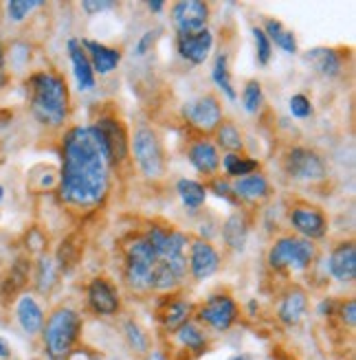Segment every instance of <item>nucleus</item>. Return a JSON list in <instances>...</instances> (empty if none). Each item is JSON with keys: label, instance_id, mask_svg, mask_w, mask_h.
Returning a JSON list of instances; mask_svg holds the SVG:
<instances>
[{"label": "nucleus", "instance_id": "17", "mask_svg": "<svg viewBox=\"0 0 356 360\" xmlns=\"http://www.w3.org/2000/svg\"><path fill=\"white\" fill-rule=\"evenodd\" d=\"M328 275L341 283H352L356 279V244L354 240H343L334 244L326 259Z\"/></svg>", "mask_w": 356, "mask_h": 360}, {"label": "nucleus", "instance_id": "44", "mask_svg": "<svg viewBox=\"0 0 356 360\" xmlns=\"http://www.w3.org/2000/svg\"><path fill=\"white\" fill-rule=\"evenodd\" d=\"M319 314H322V316H332L334 314V301L326 299L322 305H319Z\"/></svg>", "mask_w": 356, "mask_h": 360}, {"label": "nucleus", "instance_id": "40", "mask_svg": "<svg viewBox=\"0 0 356 360\" xmlns=\"http://www.w3.org/2000/svg\"><path fill=\"white\" fill-rule=\"evenodd\" d=\"M334 314H339V321H341L343 328L354 330V326H356V301L354 299L341 301Z\"/></svg>", "mask_w": 356, "mask_h": 360}, {"label": "nucleus", "instance_id": "45", "mask_svg": "<svg viewBox=\"0 0 356 360\" xmlns=\"http://www.w3.org/2000/svg\"><path fill=\"white\" fill-rule=\"evenodd\" d=\"M146 7H148L152 13H163L167 5L163 3V0H150V3H146Z\"/></svg>", "mask_w": 356, "mask_h": 360}, {"label": "nucleus", "instance_id": "8", "mask_svg": "<svg viewBox=\"0 0 356 360\" xmlns=\"http://www.w3.org/2000/svg\"><path fill=\"white\" fill-rule=\"evenodd\" d=\"M281 169L293 183L301 185H319L328 178V165L324 156L306 146H295L284 154Z\"/></svg>", "mask_w": 356, "mask_h": 360}, {"label": "nucleus", "instance_id": "11", "mask_svg": "<svg viewBox=\"0 0 356 360\" xmlns=\"http://www.w3.org/2000/svg\"><path fill=\"white\" fill-rule=\"evenodd\" d=\"M288 224L293 226L297 238H304L310 242L324 240L330 229L324 209L310 202H295L288 211Z\"/></svg>", "mask_w": 356, "mask_h": 360}, {"label": "nucleus", "instance_id": "42", "mask_svg": "<svg viewBox=\"0 0 356 360\" xmlns=\"http://www.w3.org/2000/svg\"><path fill=\"white\" fill-rule=\"evenodd\" d=\"M156 38H158V31H146L141 35V40L136 42V56H146L148 51H152Z\"/></svg>", "mask_w": 356, "mask_h": 360}, {"label": "nucleus", "instance_id": "30", "mask_svg": "<svg viewBox=\"0 0 356 360\" xmlns=\"http://www.w3.org/2000/svg\"><path fill=\"white\" fill-rule=\"evenodd\" d=\"M176 193H178V198H181L183 207L189 209V211H198L207 200V187L201 183V180H193V178H181V180H178Z\"/></svg>", "mask_w": 356, "mask_h": 360}, {"label": "nucleus", "instance_id": "10", "mask_svg": "<svg viewBox=\"0 0 356 360\" xmlns=\"http://www.w3.org/2000/svg\"><path fill=\"white\" fill-rule=\"evenodd\" d=\"M91 125L97 130L106 150H108L113 167H119L126 163L130 158V136H128V130H126V125H123V121L117 115L108 112V115H99Z\"/></svg>", "mask_w": 356, "mask_h": 360}, {"label": "nucleus", "instance_id": "28", "mask_svg": "<svg viewBox=\"0 0 356 360\" xmlns=\"http://www.w3.org/2000/svg\"><path fill=\"white\" fill-rule=\"evenodd\" d=\"M262 31L266 33V38L271 40V44L279 46L284 53H291V56H295V53L299 51V44H297L295 33H293L291 29L284 27L279 20H275V18H266Z\"/></svg>", "mask_w": 356, "mask_h": 360}, {"label": "nucleus", "instance_id": "38", "mask_svg": "<svg viewBox=\"0 0 356 360\" xmlns=\"http://www.w3.org/2000/svg\"><path fill=\"white\" fill-rule=\"evenodd\" d=\"M40 7H44V3H40V0H11V3H7V15L13 22H23L33 9Z\"/></svg>", "mask_w": 356, "mask_h": 360}, {"label": "nucleus", "instance_id": "46", "mask_svg": "<svg viewBox=\"0 0 356 360\" xmlns=\"http://www.w3.org/2000/svg\"><path fill=\"white\" fill-rule=\"evenodd\" d=\"M146 360H170V358L163 349H150V354H146Z\"/></svg>", "mask_w": 356, "mask_h": 360}, {"label": "nucleus", "instance_id": "43", "mask_svg": "<svg viewBox=\"0 0 356 360\" xmlns=\"http://www.w3.org/2000/svg\"><path fill=\"white\" fill-rule=\"evenodd\" d=\"M7 84V73H5V49L3 42H0V88Z\"/></svg>", "mask_w": 356, "mask_h": 360}, {"label": "nucleus", "instance_id": "15", "mask_svg": "<svg viewBox=\"0 0 356 360\" xmlns=\"http://www.w3.org/2000/svg\"><path fill=\"white\" fill-rule=\"evenodd\" d=\"M187 158L191 167L198 172L201 176H205L207 180L218 176L220 172V150L216 148V143H213L209 136H196L189 148H187Z\"/></svg>", "mask_w": 356, "mask_h": 360}, {"label": "nucleus", "instance_id": "47", "mask_svg": "<svg viewBox=\"0 0 356 360\" xmlns=\"http://www.w3.org/2000/svg\"><path fill=\"white\" fill-rule=\"evenodd\" d=\"M9 356H11V347L7 340L0 336V358H9Z\"/></svg>", "mask_w": 356, "mask_h": 360}, {"label": "nucleus", "instance_id": "13", "mask_svg": "<svg viewBox=\"0 0 356 360\" xmlns=\"http://www.w3.org/2000/svg\"><path fill=\"white\" fill-rule=\"evenodd\" d=\"M211 5L205 0H178L172 5V25L176 35H191L209 27Z\"/></svg>", "mask_w": 356, "mask_h": 360}, {"label": "nucleus", "instance_id": "41", "mask_svg": "<svg viewBox=\"0 0 356 360\" xmlns=\"http://www.w3.org/2000/svg\"><path fill=\"white\" fill-rule=\"evenodd\" d=\"M82 9H84L88 15H95V13L108 11V9H117V3H108V0H84V3H82Z\"/></svg>", "mask_w": 356, "mask_h": 360}, {"label": "nucleus", "instance_id": "19", "mask_svg": "<svg viewBox=\"0 0 356 360\" xmlns=\"http://www.w3.org/2000/svg\"><path fill=\"white\" fill-rule=\"evenodd\" d=\"M82 49L86 51L88 60H91V66H93V73L95 77H103V75H110L113 70H117V66L121 64L123 60V51L119 46H108L103 42H97V40H88V38H82L80 40Z\"/></svg>", "mask_w": 356, "mask_h": 360}, {"label": "nucleus", "instance_id": "7", "mask_svg": "<svg viewBox=\"0 0 356 360\" xmlns=\"http://www.w3.org/2000/svg\"><path fill=\"white\" fill-rule=\"evenodd\" d=\"M240 319V305L229 292L209 295L198 308H193V321L203 330L213 334H224L236 326Z\"/></svg>", "mask_w": 356, "mask_h": 360}, {"label": "nucleus", "instance_id": "36", "mask_svg": "<svg viewBox=\"0 0 356 360\" xmlns=\"http://www.w3.org/2000/svg\"><path fill=\"white\" fill-rule=\"evenodd\" d=\"M251 33H253V40H255V60H258V64L260 66H269L271 58H273L271 40L266 38V33L262 31V27H253Z\"/></svg>", "mask_w": 356, "mask_h": 360}, {"label": "nucleus", "instance_id": "51", "mask_svg": "<svg viewBox=\"0 0 356 360\" xmlns=\"http://www.w3.org/2000/svg\"><path fill=\"white\" fill-rule=\"evenodd\" d=\"M88 360H103V358H101V356H99V354H93V356H91V358H88Z\"/></svg>", "mask_w": 356, "mask_h": 360}, {"label": "nucleus", "instance_id": "1", "mask_svg": "<svg viewBox=\"0 0 356 360\" xmlns=\"http://www.w3.org/2000/svg\"><path fill=\"white\" fill-rule=\"evenodd\" d=\"M113 163L93 125H73L62 136L60 200L75 213H91L108 200Z\"/></svg>", "mask_w": 356, "mask_h": 360}, {"label": "nucleus", "instance_id": "37", "mask_svg": "<svg viewBox=\"0 0 356 360\" xmlns=\"http://www.w3.org/2000/svg\"><path fill=\"white\" fill-rule=\"evenodd\" d=\"M205 187H207V191H213L218 198H222V200H227V202H231L234 207L240 209V202H238V198L234 193V187H231V183H229V178L213 176V178H209V183Z\"/></svg>", "mask_w": 356, "mask_h": 360}, {"label": "nucleus", "instance_id": "5", "mask_svg": "<svg viewBox=\"0 0 356 360\" xmlns=\"http://www.w3.org/2000/svg\"><path fill=\"white\" fill-rule=\"evenodd\" d=\"M130 154L134 156V163L139 174L148 180H163L167 174V156L163 141L158 132L150 125L141 123L134 128L130 136Z\"/></svg>", "mask_w": 356, "mask_h": 360}, {"label": "nucleus", "instance_id": "21", "mask_svg": "<svg viewBox=\"0 0 356 360\" xmlns=\"http://www.w3.org/2000/svg\"><path fill=\"white\" fill-rule=\"evenodd\" d=\"M308 314V295L301 288H291L288 292H284L277 305V319L281 326L295 328Z\"/></svg>", "mask_w": 356, "mask_h": 360}, {"label": "nucleus", "instance_id": "24", "mask_svg": "<svg viewBox=\"0 0 356 360\" xmlns=\"http://www.w3.org/2000/svg\"><path fill=\"white\" fill-rule=\"evenodd\" d=\"M304 60L317 70L319 75H324L326 79H334L343 73V56L336 49L330 46H314L310 49Z\"/></svg>", "mask_w": 356, "mask_h": 360}, {"label": "nucleus", "instance_id": "34", "mask_svg": "<svg viewBox=\"0 0 356 360\" xmlns=\"http://www.w3.org/2000/svg\"><path fill=\"white\" fill-rule=\"evenodd\" d=\"M123 336H126L128 340V347L141 356L150 354V336L148 332L139 326V323L134 319H128L126 323H123Z\"/></svg>", "mask_w": 356, "mask_h": 360}, {"label": "nucleus", "instance_id": "33", "mask_svg": "<svg viewBox=\"0 0 356 360\" xmlns=\"http://www.w3.org/2000/svg\"><path fill=\"white\" fill-rule=\"evenodd\" d=\"M56 283H58V264L53 257L42 255L38 262V268H35V288H38L42 295H46L53 290Z\"/></svg>", "mask_w": 356, "mask_h": 360}, {"label": "nucleus", "instance_id": "27", "mask_svg": "<svg viewBox=\"0 0 356 360\" xmlns=\"http://www.w3.org/2000/svg\"><path fill=\"white\" fill-rule=\"evenodd\" d=\"M174 336H176V340H178V345H181L185 352L196 354V356L205 354L207 347H209V336H207V332H205L193 319L187 321L185 326L178 328V330L174 332Z\"/></svg>", "mask_w": 356, "mask_h": 360}, {"label": "nucleus", "instance_id": "22", "mask_svg": "<svg viewBox=\"0 0 356 360\" xmlns=\"http://www.w3.org/2000/svg\"><path fill=\"white\" fill-rule=\"evenodd\" d=\"M15 319L27 336H38L44 328V310L33 295H20L15 301Z\"/></svg>", "mask_w": 356, "mask_h": 360}, {"label": "nucleus", "instance_id": "9", "mask_svg": "<svg viewBox=\"0 0 356 360\" xmlns=\"http://www.w3.org/2000/svg\"><path fill=\"white\" fill-rule=\"evenodd\" d=\"M222 119V103L213 93H205L183 105V121L191 130L198 132V136H211L218 130Z\"/></svg>", "mask_w": 356, "mask_h": 360}, {"label": "nucleus", "instance_id": "26", "mask_svg": "<svg viewBox=\"0 0 356 360\" xmlns=\"http://www.w3.org/2000/svg\"><path fill=\"white\" fill-rule=\"evenodd\" d=\"M29 275H31V262L29 259H15L9 268L7 277L3 279V285H0L3 301H13L15 297H20L23 288L29 281Z\"/></svg>", "mask_w": 356, "mask_h": 360}, {"label": "nucleus", "instance_id": "35", "mask_svg": "<svg viewBox=\"0 0 356 360\" xmlns=\"http://www.w3.org/2000/svg\"><path fill=\"white\" fill-rule=\"evenodd\" d=\"M242 105L248 115H258L264 108V90L258 79H248L242 88Z\"/></svg>", "mask_w": 356, "mask_h": 360}, {"label": "nucleus", "instance_id": "32", "mask_svg": "<svg viewBox=\"0 0 356 360\" xmlns=\"http://www.w3.org/2000/svg\"><path fill=\"white\" fill-rule=\"evenodd\" d=\"M220 169L224 172V178H244L248 174L260 172V160L244 156V154H224L220 158Z\"/></svg>", "mask_w": 356, "mask_h": 360}, {"label": "nucleus", "instance_id": "4", "mask_svg": "<svg viewBox=\"0 0 356 360\" xmlns=\"http://www.w3.org/2000/svg\"><path fill=\"white\" fill-rule=\"evenodd\" d=\"M158 259L144 236H134L123 250V281L128 290L139 297L152 295V279Z\"/></svg>", "mask_w": 356, "mask_h": 360}, {"label": "nucleus", "instance_id": "18", "mask_svg": "<svg viewBox=\"0 0 356 360\" xmlns=\"http://www.w3.org/2000/svg\"><path fill=\"white\" fill-rule=\"evenodd\" d=\"M176 49H178V56H181L187 64L201 66L211 56L213 33L207 27V29H203L198 33H191V35H176Z\"/></svg>", "mask_w": 356, "mask_h": 360}, {"label": "nucleus", "instance_id": "31", "mask_svg": "<svg viewBox=\"0 0 356 360\" xmlns=\"http://www.w3.org/2000/svg\"><path fill=\"white\" fill-rule=\"evenodd\" d=\"M211 79L213 84L218 86L220 93L229 99V101H236L238 99V90L234 86V79H231V70H229V53L220 51L216 56V62H213L211 68Z\"/></svg>", "mask_w": 356, "mask_h": 360}, {"label": "nucleus", "instance_id": "29", "mask_svg": "<svg viewBox=\"0 0 356 360\" xmlns=\"http://www.w3.org/2000/svg\"><path fill=\"white\" fill-rule=\"evenodd\" d=\"M213 136H216V148L224 150L227 154H242L244 150V136H242V130L238 128V125L234 121L229 119H222V123L218 125V130L213 132Z\"/></svg>", "mask_w": 356, "mask_h": 360}, {"label": "nucleus", "instance_id": "25", "mask_svg": "<svg viewBox=\"0 0 356 360\" xmlns=\"http://www.w3.org/2000/svg\"><path fill=\"white\" fill-rule=\"evenodd\" d=\"M66 46H68V58H70V64H73V73H75V79H77V88L84 90V93H88V90H93L95 84H97L91 60H88L86 51L82 49L77 38H70Z\"/></svg>", "mask_w": 356, "mask_h": 360}, {"label": "nucleus", "instance_id": "16", "mask_svg": "<svg viewBox=\"0 0 356 360\" xmlns=\"http://www.w3.org/2000/svg\"><path fill=\"white\" fill-rule=\"evenodd\" d=\"M156 316H158V323L163 326V330L174 334L181 326H185L187 321H191V316H193V303H189L183 297H178L176 292L163 295L161 299H158Z\"/></svg>", "mask_w": 356, "mask_h": 360}, {"label": "nucleus", "instance_id": "50", "mask_svg": "<svg viewBox=\"0 0 356 360\" xmlns=\"http://www.w3.org/2000/svg\"><path fill=\"white\" fill-rule=\"evenodd\" d=\"M234 360H253L251 356H238V358H234Z\"/></svg>", "mask_w": 356, "mask_h": 360}, {"label": "nucleus", "instance_id": "23", "mask_svg": "<svg viewBox=\"0 0 356 360\" xmlns=\"http://www.w3.org/2000/svg\"><path fill=\"white\" fill-rule=\"evenodd\" d=\"M248 233H251V220H248V213L244 209H236L222 224V242L231 250L242 253V250L246 248V242H248Z\"/></svg>", "mask_w": 356, "mask_h": 360}, {"label": "nucleus", "instance_id": "12", "mask_svg": "<svg viewBox=\"0 0 356 360\" xmlns=\"http://www.w3.org/2000/svg\"><path fill=\"white\" fill-rule=\"evenodd\" d=\"M86 305L97 316H117L121 312L119 288L103 275L93 277L86 283Z\"/></svg>", "mask_w": 356, "mask_h": 360}, {"label": "nucleus", "instance_id": "48", "mask_svg": "<svg viewBox=\"0 0 356 360\" xmlns=\"http://www.w3.org/2000/svg\"><path fill=\"white\" fill-rule=\"evenodd\" d=\"M260 310V305H258V301L255 299H251V301H248V314H251V316H255V312Z\"/></svg>", "mask_w": 356, "mask_h": 360}, {"label": "nucleus", "instance_id": "39", "mask_svg": "<svg viewBox=\"0 0 356 360\" xmlns=\"http://www.w3.org/2000/svg\"><path fill=\"white\" fill-rule=\"evenodd\" d=\"M288 108H291V115H293L295 119H308V117H312V112H314L310 97L304 95V93L293 95L291 101H288Z\"/></svg>", "mask_w": 356, "mask_h": 360}, {"label": "nucleus", "instance_id": "20", "mask_svg": "<svg viewBox=\"0 0 356 360\" xmlns=\"http://www.w3.org/2000/svg\"><path fill=\"white\" fill-rule=\"evenodd\" d=\"M234 193L238 198V202H246V205H260L264 200H269L273 195V187L269 183V178L264 174L255 172V174H248L244 178H238L234 185Z\"/></svg>", "mask_w": 356, "mask_h": 360}, {"label": "nucleus", "instance_id": "14", "mask_svg": "<svg viewBox=\"0 0 356 360\" xmlns=\"http://www.w3.org/2000/svg\"><path fill=\"white\" fill-rule=\"evenodd\" d=\"M220 253L209 240L196 238L189 242L187 248V273L193 281H205L220 270Z\"/></svg>", "mask_w": 356, "mask_h": 360}, {"label": "nucleus", "instance_id": "3", "mask_svg": "<svg viewBox=\"0 0 356 360\" xmlns=\"http://www.w3.org/2000/svg\"><path fill=\"white\" fill-rule=\"evenodd\" d=\"M84 319L82 314L70 308V305H60L44 319L42 336V349L49 360H70L75 354L77 343L82 338Z\"/></svg>", "mask_w": 356, "mask_h": 360}, {"label": "nucleus", "instance_id": "2", "mask_svg": "<svg viewBox=\"0 0 356 360\" xmlns=\"http://www.w3.org/2000/svg\"><path fill=\"white\" fill-rule=\"evenodd\" d=\"M31 112L40 125L60 130L70 117V90L58 70H40L29 79Z\"/></svg>", "mask_w": 356, "mask_h": 360}, {"label": "nucleus", "instance_id": "49", "mask_svg": "<svg viewBox=\"0 0 356 360\" xmlns=\"http://www.w3.org/2000/svg\"><path fill=\"white\" fill-rule=\"evenodd\" d=\"M3 198H5V187L0 185V202H3Z\"/></svg>", "mask_w": 356, "mask_h": 360}, {"label": "nucleus", "instance_id": "6", "mask_svg": "<svg viewBox=\"0 0 356 360\" xmlns=\"http://www.w3.org/2000/svg\"><path fill=\"white\" fill-rule=\"evenodd\" d=\"M266 262L277 273H304L317 262V244L304 238H297L295 233L281 236L271 244Z\"/></svg>", "mask_w": 356, "mask_h": 360}]
</instances>
